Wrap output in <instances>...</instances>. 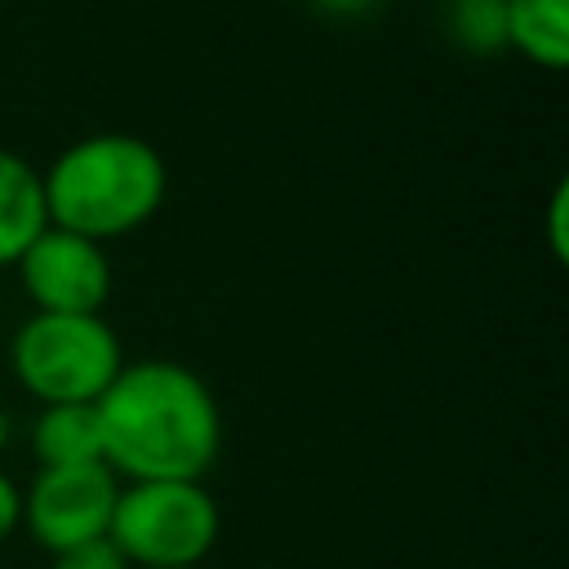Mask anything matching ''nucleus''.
I'll return each instance as SVG.
<instances>
[{"label":"nucleus","instance_id":"1","mask_svg":"<svg viewBox=\"0 0 569 569\" xmlns=\"http://www.w3.org/2000/svg\"><path fill=\"white\" fill-rule=\"evenodd\" d=\"M93 409L102 427V462L129 480H200L218 458V400L187 365H120Z\"/></svg>","mask_w":569,"mask_h":569},{"label":"nucleus","instance_id":"2","mask_svg":"<svg viewBox=\"0 0 569 569\" xmlns=\"http://www.w3.org/2000/svg\"><path fill=\"white\" fill-rule=\"evenodd\" d=\"M49 227L111 240L142 227L164 200V160L138 133H93L71 142L40 173Z\"/></svg>","mask_w":569,"mask_h":569},{"label":"nucleus","instance_id":"3","mask_svg":"<svg viewBox=\"0 0 569 569\" xmlns=\"http://www.w3.org/2000/svg\"><path fill=\"white\" fill-rule=\"evenodd\" d=\"M107 538L129 569H196L218 542V502L200 480H133Z\"/></svg>","mask_w":569,"mask_h":569},{"label":"nucleus","instance_id":"4","mask_svg":"<svg viewBox=\"0 0 569 569\" xmlns=\"http://www.w3.org/2000/svg\"><path fill=\"white\" fill-rule=\"evenodd\" d=\"M120 365V338L102 316L36 311L13 333V373L44 405H93Z\"/></svg>","mask_w":569,"mask_h":569},{"label":"nucleus","instance_id":"5","mask_svg":"<svg viewBox=\"0 0 569 569\" xmlns=\"http://www.w3.org/2000/svg\"><path fill=\"white\" fill-rule=\"evenodd\" d=\"M116 471L107 462L84 467H40L22 493V525L44 551H67L93 538H107L116 511Z\"/></svg>","mask_w":569,"mask_h":569},{"label":"nucleus","instance_id":"6","mask_svg":"<svg viewBox=\"0 0 569 569\" xmlns=\"http://www.w3.org/2000/svg\"><path fill=\"white\" fill-rule=\"evenodd\" d=\"M18 271L36 311L98 316V307L111 293V262L102 244L62 227H44L18 258Z\"/></svg>","mask_w":569,"mask_h":569},{"label":"nucleus","instance_id":"7","mask_svg":"<svg viewBox=\"0 0 569 569\" xmlns=\"http://www.w3.org/2000/svg\"><path fill=\"white\" fill-rule=\"evenodd\" d=\"M44 227H49V213H44L40 173L22 156L0 151V267L18 262Z\"/></svg>","mask_w":569,"mask_h":569},{"label":"nucleus","instance_id":"8","mask_svg":"<svg viewBox=\"0 0 569 569\" xmlns=\"http://www.w3.org/2000/svg\"><path fill=\"white\" fill-rule=\"evenodd\" d=\"M40 467H84L102 462V427L93 405H44L31 431Z\"/></svg>","mask_w":569,"mask_h":569},{"label":"nucleus","instance_id":"9","mask_svg":"<svg viewBox=\"0 0 569 569\" xmlns=\"http://www.w3.org/2000/svg\"><path fill=\"white\" fill-rule=\"evenodd\" d=\"M502 40L538 67L569 62V0H502Z\"/></svg>","mask_w":569,"mask_h":569},{"label":"nucleus","instance_id":"10","mask_svg":"<svg viewBox=\"0 0 569 569\" xmlns=\"http://www.w3.org/2000/svg\"><path fill=\"white\" fill-rule=\"evenodd\" d=\"M453 36L471 49L502 44V0H449Z\"/></svg>","mask_w":569,"mask_h":569},{"label":"nucleus","instance_id":"11","mask_svg":"<svg viewBox=\"0 0 569 569\" xmlns=\"http://www.w3.org/2000/svg\"><path fill=\"white\" fill-rule=\"evenodd\" d=\"M53 569H129L124 556L111 547V538H93L80 547H67L53 556Z\"/></svg>","mask_w":569,"mask_h":569},{"label":"nucleus","instance_id":"12","mask_svg":"<svg viewBox=\"0 0 569 569\" xmlns=\"http://www.w3.org/2000/svg\"><path fill=\"white\" fill-rule=\"evenodd\" d=\"M565 222H569V182H556L551 204H547V236H551V253L560 262L569 258V231H565Z\"/></svg>","mask_w":569,"mask_h":569},{"label":"nucleus","instance_id":"13","mask_svg":"<svg viewBox=\"0 0 569 569\" xmlns=\"http://www.w3.org/2000/svg\"><path fill=\"white\" fill-rule=\"evenodd\" d=\"M18 525H22V493H18V485L0 471V542H4Z\"/></svg>","mask_w":569,"mask_h":569},{"label":"nucleus","instance_id":"14","mask_svg":"<svg viewBox=\"0 0 569 569\" xmlns=\"http://www.w3.org/2000/svg\"><path fill=\"white\" fill-rule=\"evenodd\" d=\"M320 9H329V13H360V9H369L373 0H316Z\"/></svg>","mask_w":569,"mask_h":569}]
</instances>
